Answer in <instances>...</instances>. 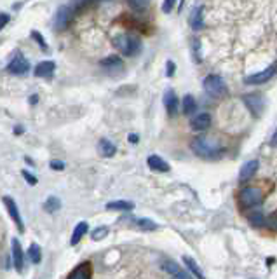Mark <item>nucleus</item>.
Masks as SVG:
<instances>
[{
	"label": "nucleus",
	"mask_w": 277,
	"mask_h": 279,
	"mask_svg": "<svg viewBox=\"0 0 277 279\" xmlns=\"http://www.w3.org/2000/svg\"><path fill=\"white\" fill-rule=\"evenodd\" d=\"M128 140H129V143H132V145H136L138 142H140V136L138 134H134V133H131L128 136Z\"/></svg>",
	"instance_id": "obj_39"
},
{
	"label": "nucleus",
	"mask_w": 277,
	"mask_h": 279,
	"mask_svg": "<svg viewBox=\"0 0 277 279\" xmlns=\"http://www.w3.org/2000/svg\"><path fill=\"white\" fill-rule=\"evenodd\" d=\"M190 126H192V130H195V131L207 130V128L211 126V115H209L207 112L197 113V115H195L194 119L190 121Z\"/></svg>",
	"instance_id": "obj_15"
},
{
	"label": "nucleus",
	"mask_w": 277,
	"mask_h": 279,
	"mask_svg": "<svg viewBox=\"0 0 277 279\" xmlns=\"http://www.w3.org/2000/svg\"><path fill=\"white\" fill-rule=\"evenodd\" d=\"M4 205H5V208H7V211H9V217L13 218V222L16 223L18 230L23 234V232H25V223H23V218H21V215H19V209H18L16 201H14L11 196H4Z\"/></svg>",
	"instance_id": "obj_9"
},
{
	"label": "nucleus",
	"mask_w": 277,
	"mask_h": 279,
	"mask_svg": "<svg viewBox=\"0 0 277 279\" xmlns=\"http://www.w3.org/2000/svg\"><path fill=\"white\" fill-rule=\"evenodd\" d=\"M258 167H260V163H258L257 159H253V161H248L246 164H242V167H240L239 171V184H248L249 180L255 176Z\"/></svg>",
	"instance_id": "obj_12"
},
{
	"label": "nucleus",
	"mask_w": 277,
	"mask_h": 279,
	"mask_svg": "<svg viewBox=\"0 0 277 279\" xmlns=\"http://www.w3.org/2000/svg\"><path fill=\"white\" fill-rule=\"evenodd\" d=\"M49 166H51V169H56V171L65 169V163H63V161H51Z\"/></svg>",
	"instance_id": "obj_35"
},
{
	"label": "nucleus",
	"mask_w": 277,
	"mask_h": 279,
	"mask_svg": "<svg viewBox=\"0 0 277 279\" xmlns=\"http://www.w3.org/2000/svg\"><path fill=\"white\" fill-rule=\"evenodd\" d=\"M87 230H89V223H87V222H79V223L75 225L74 234H72L70 244H72V246L79 244L80 239H82L84 236H86V234H87Z\"/></svg>",
	"instance_id": "obj_21"
},
{
	"label": "nucleus",
	"mask_w": 277,
	"mask_h": 279,
	"mask_svg": "<svg viewBox=\"0 0 277 279\" xmlns=\"http://www.w3.org/2000/svg\"><path fill=\"white\" fill-rule=\"evenodd\" d=\"M248 220H249V223H251L253 227H265V225H267V218H265L263 213H260V211L249 213Z\"/></svg>",
	"instance_id": "obj_27"
},
{
	"label": "nucleus",
	"mask_w": 277,
	"mask_h": 279,
	"mask_svg": "<svg viewBox=\"0 0 277 279\" xmlns=\"http://www.w3.org/2000/svg\"><path fill=\"white\" fill-rule=\"evenodd\" d=\"M183 263L188 267V271L192 272V276H195V278H199V279L204 278L203 271H201V267L197 265V262H195L194 259H190V257H183Z\"/></svg>",
	"instance_id": "obj_26"
},
{
	"label": "nucleus",
	"mask_w": 277,
	"mask_h": 279,
	"mask_svg": "<svg viewBox=\"0 0 277 279\" xmlns=\"http://www.w3.org/2000/svg\"><path fill=\"white\" fill-rule=\"evenodd\" d=\"M276 74H277V63H272V65L267 67L265 70L257 72V74H253V75H248V77L244 79V82L251 84V86H260V84L269 82Z\"/></svg>",
	"instance_id": "obj_6"
},
{
	"label": "nucleus",
	"mask_w": 277,
	"mask_h": 279,
	"mask_svg": "<svg viewBox=\"0 0 277 279\" xmlns=\"http://www.w3.org/2000/svg\"><path fill=\"white\" fill-rule=\"evenodd\" d=\"M32 38H33V40H35V42H37L38 46H40V47H42V51H47V44H46V38L42 37V35H40V34H38L37 30H33V32H32Z\"/></svg>",
	"instance_id": "obj_32"
},
{
	"label": "nucleus",
	"mask_w": 277,
	"mask_h": 279,
	"mask_svg": "<svg viewBox=\"0 0 277 279\" xmlns=\"http://www.w3.org/2000/svg\"><path fill=\"white\" fill-rule=\"evenodd\" d=\"M21 175H23V178H25L30 185H37V182H38V180H37V176H33L32 173H30V171L23 169V171H21Z\"/></svg>",
	"instance_id": "obj_33"
},
{
	"label": "nucleus",
	"mask_w": 277,
	"mask_h": 279,
	"mask_svg": "<svg viewBox=\"0 0 277 279\" xmlns=\"http://www.w3.org/2000/svg\"><path fill=\"white\" fill-rule=\"evenodd\" d=\"M105 208L108 211H132L134 203H131V201H112V203H107Z\"/></svg>",
	"instance_id": "obj_19"
},
{
	"label": "nucleus",
	"mask_w": 277,
	"mask_h": 279,
	"mask_svg": "<svg viewBox=\"0 0 277 279\" xmlns=\"http://www.w3.org/2000/svg\"><path fill=\"white\" fill-rule=\"evenodd\" d=\"M7 72L11 75H25L26 72H30V61L21 55L19 51H16L7 65Z\"/></svg>",
	"instance_id": "obj_5"
},
{
	"label": "nucleus",
	"mask_w": 277,
	"mask_h": 279,
	"mask_svg": "<svg viewBox=\"0 0 277 279\" xmlns=\"http://www.w3.org/2000/svg\"><path fill=\"white\" fill-rule=\"evenodd\" d=\"M192 56H194L195 63L203 61V56H201V42H199L197 38L192 40Z\"/></svg>",
	"instance_id": "obj_31"
},
{
	"label": "nucleus",
	"mask_w": 277,
	"mask_h": 279,
	"mask_svg": "<svg viewBox=\"0 0 277 279\" xmlns=\"http://www.w3.org/2000/svg\"><path fill=\"white\" fill-rule=\"evenodd\" d=\"M11 260H13V265L18 272H23V267H25V253H23V248H21V242L18 238H13L11 241Z\"/></svg>",
	"instance_id": "obj_8"
},
{
	"label": "nucleus",
	"mask_w": 277,
	"mask_h": 279,
	"mask_svg": "<svg viewBox=\"0 0 277 279\" xmlns=\"http://www.w3.org/2000/svg\"><path fill=\"white\" fill-rule=\"evenodd\" d=\"M134 222H136L138 227L143 230H157L159 229V225L153 220H148V218H136Z\"/></svg>",
	"instance_id": "obj_29"
},
{
	"label": "nucleus",
	"mask_w": 277,
	"mask_h": 279,
	"mask_svg": "<svg viewBox=\"0 0 277 279\" xmlns=\"http://www.w3.org/2000/svg\"><path fill=\"white\" fill-rule=\"evenodd\" d=\"M174 4H176V0H164V4H162V11L164 13H171L174 7Z\"/></svg>",
	"instance_id": "obj_34"
},
{
	"label": "nucleus",
	"mask_w": 277,
	"mask_h": 279,
	"mask_svg": "<svg viewBox=\"0 0 277 279\" xmlns=\"http://www.w3.org/2000/svg\"><path fill=\"white\" fill-rule=\"evenodd\" d=\"M16 133H18V134L23 133V130H21V126H18V128H16Z\"/></svg>",
	"instance_id": "obj_42"
},
{
	"label": "nucleus",
	"mask_w": 277,
	"mask_h": 279,
	"mask_svg": "<svg viewBox=\"0 0 277 279\" xmlns=\"http://www.w3.org/2000/svg\"><path fill=\"white\" fill-rule=\"evenodd\" d=\"M99 65L105 68L107 72H122L124 70V63L119 56H108V58H103L99 61Z\"/></svg>",
	"instance_id": "obj_17"
},
{
	"label": "nucleus",
	"mask_w": 277,
	"mask_h": 279,
	"mask_svg": "<svg viewBox=\"0 0 277 279\" xmlns=\"http://www.w3.org/2000/svg\"><path fill=\"white\" fill-rule=\"evenodd\" d=\"M270 145H274V147H277V131L274 133V136H272V140H270Z\"/></svg>",
	"instance_id": "obj_40"
},
{
	"label": "nucleus",
	"mask_w": 277,
	"mask_h": 279,
	"mask_svg": "<svg viewBox=\"0 0 277 279\" xmlns=\"http://www.w3.org/2000/svg\"><path fill=\"white\" fill-rule=\"evenodd\" d=\"M108 234H110V227L108 225H99V227H96L91 232V238L92 241H101V239L107 238Z\"/></svg>",
	"instance_id": "obj_28"
},
{
	"label": "nucleus",
	"mask_w": 277,
	"mask_h": 279,
	"mask_svg": "<svg viewBox=\"0 0 277 279\" xmlns=\"http://www.w3.org/2000/svg\"><path fill=\"white\" fill-rule=\"evenodd\" d=\"M59 209H61V201H59V197L56 196L47 197L46 203H44V211L54 213V211H59Z\"/></svg>",
	"instance_id": "obj_24"
},
{
	"label": "nucleus",
	"mask_w": 277,
	"mask_h": 279,
	"mask_svg": "<svg viewBox=\"0 0 277 279\" xmlns=\"http://www.w3.org/2000/svg\"><path fill=\"white\" fill-rule=\"evenodd\" d=\"M237 203H239V208L242 211L251 208H257L263 203V192L258 187H244L240 188V192L237 194Z\"/></svg>",
	"instance_id": "obj_2"
},
{
	"label": "nucleus",
	"mask_w": 277,
	"mask_h": 279,
	"mask_svg": "<svg viewBox=\"0 0 277 279\" xmlns=\"http://www.w3.org/2000/svg\"><path fill=\"white\" fill-rule=\"evenodd\" d=\"M91 278H92V267L89 262H84L80 265H77L68 274V279H91Z\"/></svg>",
	"instance_id": "obj_14"
},
{
	"label": "nucleus",
	"mask_w": 277,
	"mask_h": 279,
	"mask_svg": "<svg viewBox=\"0 0 277 279\" xmlns=\"http://www.w3.org/2000/svg\"><path fill=\"white\" fill-rule=\"evenodd\" d=\"M72 2H74V9H82L84 5H87L92 0H72Z\"/></svg>",
	"instance_id": "obj_37"
},
{
	"label": "nucleus",
	"mask_w": 277,
	"mask_h": 279,
	"mask_svg": "<svg viewBox=\"0 0 277 279\" xmlns=\"http://www.w3.org/2000/svg\"><path fill=\"white\" fill-rule=\"evenodd\" d=\"M113 44H115L117 49L124 56H128V58L136 56L141 51V42L138 40L136 37H132V35H126V34L117 35V37L113 38Z\"/></svg>",
	"instance_id": "obj_3"
},
{
	"label": "nucleus",
	"mask_w": 277,
	"mask_h": 279,
	"mask_svg": "<svg viewBox=\"0 0 277 279\" xmlns=\"http://www.w3.org/2000/svg\"><path fill=\"white\" fill-rule=\"evenodd\" d=\"M26 257L30 259V262L32 263H40V260H42V250H40V246L38 244H30V248H28V251H26Z\"/></svg>",
	"instance_id": "obj_23"
},
{
	"label": "nucleus",
	"mask_w": 277,
	"mask_h": 279,
	"mask_svg": "<svg viewBox=\"0 0 277 279\" xmlns=\"http://www.w3.org/2000/svg\"><path fill=\"white\" fill-rule=\"evenodd\" d=\"M204 89L213 98H225L228 94V89L225 86V80L220 75H207L204 79Z\"/></svg>",
	"instance_id": "obj_4"
},
{
	"label": "nucleus",
	"mask_w": 277,
	"mask_h": 279,
	"mask_svg": "<svg viewBox=\"0 0 277 279\" xmlns=\"http://www.w3.org/2000/svg\"><path fill=\"white\" fill-rule=\"evenodd\" d=\"M128 4L134 11H145V9H148L150 0H128Z\"/></svg>",
	"instance_id": "obj_30"
},
{
	"label": "nucleus",
	"mask_w": 277,
	"mask_h": 279,
	"mask_svg": "<svg viewBox=\"0 0 277 279\" xmlns=\"http://www.w3.org/2000/svg\"><path fill=\"white\" fill-rule=\"evenodd\" d=\"M54 70H56V63L54 61H40L35 67V77H42V79H49L51 75L54 74Z\"/></svg>",
	"instance_id": "obj_18"
},
{
	"label": "nucleus",
	"mask_w": 277,
	"mask_h": 279,
	"mask_svg": "<svg viewBox=\"0 0 277 279\" xmlns=\"http://www.w3.org/2000/svg\"><path fill=\"white\" fill-rule=\"evenodd\" d=\"M270 227H272L274 230H277V218H272V220H270Z\"/></svg>",
	"instance_id": "obj_41"
},
{
	"label": "nucleus",
	"mask_w": 277,
	"mask_h": 279,
	"mask_svg": "<svg viewBox=\"0 0 277 279\" xmlns=\"http://www.w3.org/2000/svg\"><path fill=\"white\" fill-rule=\"evenodd\" d=\"M244 100V105L249 109V112L255 117H260L261 112H263V98L260 94H246L242 96Z\"/></svg>",
	"instance_id": "obj_10"
},
{
	"label": "nucleus",
	"mask_w": 277,
	"mask_h": 279,
	"mask_svg": "<svg viewBox=\"0 0 277 279\" xmlns=\"http://www.w3.org/2000/svg\"><path fill=\"white\" fill-rule=\"evenodd\" d=\"M192 150L199 157L203 159H213V157H218L222 152H223V147L222 143L216 142V140H211V138H206V136H199L194 138L192 142Z\"/></svg>",
	"instance_id": "obj_1"
},
{
	"label": "nucleus",
	"mask_w": 277,
	"mask_h": 279,
	"mask_svg": "<svg viewBox=\"0 0 277 279\" xmlns=\"http://www.w3.org/2000/svg\"><path fill=\"white\" fill-rule=\"evenodd\" d=\"M0 28H5V26H7V23H9V19H11V16H9L7 13H2L0 14Z\"/></svg>",
	"instance_id": "obj_36"
},
{
	"label": "nucleus",
	"mask_w": 277,
	"mask_h": 279,
	"mask_svg": "<svg viewBox=\"0 0 277 279\" xmlns=\"http://www.w3.org/2000/svg\"><path fill=\"white\" fill-rule=\"evenodd\" d=\"M162 269H164L167 274H171L173 278H182V279H188L192 276V272H186L183 267H180V263L173 262V260H162Z\"/></svg>",
	"instance_id": "obj_11"
},
{
	"label": "nucleus",
	"mask_w": 277,
	"mask_h": 279,
	"mask_svg": "<svg viewBox=\"0 0 277 279\" xmlns=\"http://www.w3.org/2000/svg\"><path fill=\"white\" fill-rule=\"evenodd\" d=\"M147 164H148L150 169L157 171V173H167V171L171 169L169 164L166 163L161 155H155V154L148 155V159H147Z\"/></svg>",
	"instance_id": "obj_16"
},
{
	"label": "nucleus",
	"mask_w": 277,
	"mask_h": 279,
	"mask_svg": "<svg viewBox=\"0 0 277 279\" xmlns=\"http://www.w3.org/2000/svg\"><path fill=\"white\" fill-rule=\"evenodd\" d=\"M164 107H166V112L169 113L171 117H174L178 113V96L173 89H166L164 93Z\"/></svg>",
	"instance_id": "obj_13"
},
{
	"label": "nucleus",
	"mask_w": 277,
	"mask_h": 279,
	"mask_svg": "<svg viewBox=\"0 0 277 279\" xmlns=\"http://www.w3.org/2000/svg\"><path fill=\"white\" fill-rule=\"evenodd\" d=\"M190 25L194 30H203L204 28V5H199L192 11V19H190Z\"/></svg>",
	"instance_id": "obj_20"
},
{
	"label": "nucleus",
	"mask_w": 277,
	"mask_h": 279,
	"mask_svg": "<svg viewBox=\"0 0 277 279\" xmlns=\"http://www.w3.org/2000/svg\"><path fill=\"white\" fill-rule=\"evenodd\" d=\"M98 150H99V154L103 155V157H112V155L117 154V147L113 145V143L110 142V140H107V138L99 140Z\"/></svg>",
	"instance_id": "obj_22"
},
{
	"label": "nucleus",
	"mask_w": 277,
	"mask_h": 279,
	"mask_svg": "<svg viewBox=\"0 0 277 279\" xmlns=\"http://www.w3.org/2000/svg\"><path fill=\"white\" fill-rule=\"evenodd\" d=\"M197 109V101L194 100L192 94H185L183 96V113L185 115H192Z\"/></svg>",
	"instance_id": "obj_25"
},
{
	"label": "nucleus",
	"mask_w": 277,
	"mask_h": 279,
	"mask_svg": "<svg viewBox=\"0 0 277 279\" xmlns=\"http://www.w3.org/2000/svg\"><path fill=\"white\" fill-rule=\"evenodd\" d=\"M75 9L72 5H61V7L56 11L54 14V28L63 32V30L68 26V23L72 21V16H74Z\"/></svg>",
	"instance_id": "obj_7"
},
{
	"label": "nucleus",
	"mask_w": 277,
	"mask_h": 279,
	"mask_svg": "<svg viewBox=\"0 0 277 279\" xmlns=\"http://www.w3.org/2000/svg\"><path fill=\"white\" fill-rule=\"evenodd\" d=\"M174 70H176V67H174V63H173V61H167V70H166V75H167V77H173V75H174Z\"/></svg>",
	"instance_id": "obj_38"
}]
</instances>
